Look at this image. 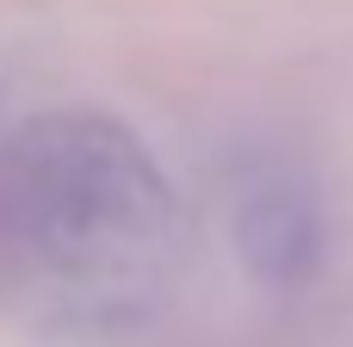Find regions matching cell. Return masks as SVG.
I'll return each mask as SVG.
<instances>
[{
  "label": "cell",
  "mask_w": 353,
  "mask_h": 347,
  "mask_svg": "<svg viewBox=\"0 0 353 347\" xmlns=\"http://www.w3.org/2000/svg\"><path fill=\"white\" fill-rule=\"evenodd\" d=\"M0 224L62 267H118L168 236L174 192L118 118L50 112L6 143Z\"/></svg>",
  "instance_id": "obj_1"
},
{
  "label": "cell",
  "mask_w": 353,
  "mask_h": 347,
  "mask_svg": "<svg viewBox=\"0 0 353 347\" xmlns=\"http://www.w3.org/2000/svg\"><path fill=\"white\" fill-rule=\"evenodd\" d=\"M236 255L267 286H298L323 261V205L304 174L267 168L236 199Z\"/></svg>",
  "instance_id": "obj_2"
}]
</instances>
